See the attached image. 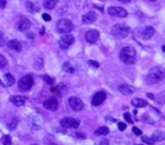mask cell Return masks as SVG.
Returning <instances> with one entry per match:
<instances>
[{"label": "cell", "instance_id": "cell-1", "mask_svg": "<svg viewBox=\"0 0 165 145\" xmlns=\"http://www.w3.org/2000/svg\"><path fill=\"white\" fill-rule=\"evenodd\" d=\"M165 78V70L163 68L160 67H154L152 68L147 77H146V82L148 85H153V84H156V83L163 81Z\"/></svg>", "mask_w": 165, "mask_h": 145}, {"label": "cell", "instance_id": "cell-2", "mask_svg": "<svg viewBox=\"0 0 165 145\" xmlns=\"http://www.w3.org/2000/svg\"><path fill=\"white\" fill-rule=\"evenodd\" d=\"M120 60L126 65H134L136 63L137 57H136V50L132 47H124L120 51Z\"/></svg>", "mask_w": 165, "mask_h": 145}, {"label": "cell", "instance_id": "cell-3", "mask_svg": "<svg viewBox=\"0 0 165 145\" xmlns=\"http://www.w3.org/2000/svg\"><path fill=\"white\" fill-rule=\"evenodd\" d=\"M111 33L117 36V38H121V39H124L128 36V34L130 33V29L123 24H116L111 29Z\"/></svg>", "mask_w": 165, "mask_h": 145}, {"label": "cell", "instance_id": "cell-4", "mask_svg": "<svg viewBox=\"0 0 165 145\" xmlns=\"http://www.w3.org/2000/svg\"><path fill=\"white\" fill-rule=\"evenodd\" d=\"M73 29H74V25L69 20L63 18V20H58V23H57V31H58L59 33L66 34L71 32Z\"/></svg>", "mask_w": 165, "mask_h": 145}, {"label": "cell", "instance_id": "cell-5", "mask_svg": "<svg viewBox=\"0 0 165 145\" xmlns=\"http://www.w3.org/2000/svg\"><path fill=\"white\" fill-rule=\"evenodd\" d=\"M34 84V79L31 75H26V76H23V77L20 79L18 82V88L20 91H28L31 87L33 86Z\"/></svg>", "mask_w": 165, "mask_h": 145}, {"label": "cell", "instance_id": "cell-6", "mask_svg": "<svg viewBox=\"0 0 165 145\" xmlns=\"http://www.w3.org/2000/svg\"><path fill=\"white\" fill-rule=\"evenodd\" d=\"M75 42V38L71 34H63V36H61V39L59 40V45L62 50H67V49Z\"/></svg>", "mask_w": 165, "mask_h": 145}, {"label": "cell", "instance_id": "cell-7", "mask_svg": "<svg viewBox=\"0 0 165 145\" xmlns=\"http://www.w3.org/2000/svg\"><path fill=\"white\" fill-rule=\"evenodd\" d=\"M60 125L62 126L63 128H77L79 126V120L68 117V118H63L62 120L60 121Z\"/></svg>", "mask_w": 165, "mask_h": 145}, {"label": "cell", "instance_id": "cell-8", "mask_svg": "<svg viewBox=\"0 0 165 145\" xmlns=\"http://www.w3.org/2000/svg\"><path fill=\"white\" fill-rule=\"evenodd\" d=\"M107 14L111 16H119V17H126L128 13L124 8L122 7H110L107 9Z\"/></svg>", "mask_w": 165, "mask_h": 145}, {"label": "cell", "instance_id": "cell-9", "mask_svg": "<svg viewBox=\"0 0 165 145\" xmlns=\"http://www.w3.org/2000/svg\"><path fill=\"white\" fill-rule=\"evenodd\" d=\"M69 106L75 111H80L82 109V106H84V104H82V101L80 99H78L76 97H71L69 99Z\"/></svg>", "mask_w": 165, "mask_h": 145}, {"label": "cell", "instance_id": "cell-10", "mask_svg": "<svg viewBox=\"0 0 165 145\" xmlns=\"http://www.w3.org/2000/svg\"><path fill=\"white\" fill-rule=\"evenodd\" d=\"M105 97H106V94H105V92H103V91L95 93L92 99V104L95 106H101L103 102H104V100H105Z\"/></svg>", "mask_w": 165, "mask_h": 145}, {"label": "cell", "instance_id": "cell-11", "mask_svg": "<svg viewBox=\"0 0 165 145\" xmlns=\"http://www.w3.org/2000/svg\"><path fill=\"white\" fill-rule=\"evenodd\" d=\"M98 36H100V33H98V31L96 29H91V31H88L87 33L85 34V39L87 41L88 43H95L97 40H98Z\"/></svg>", "mask_w": 165, "mask_h": 145}, {"label": "cell", "instance_id": "cell-12", "mask_svg": "<svg viewBox=\"0 0 165 145\" xmlns=\"http://www.w3.org/2000/svg\"><path fill=\"white\" fill-rule=\"evenodd\" d=\"M43 106L45 109H48L50 111H54L58 108V101H57V99L51 97V99H49V100H46V101L44 102Z\"/></svg>", "mask_w": 165, "mask_h": 145}, {"label": "cell", "instance_id": "cell-13", "mask_svg": "<svg viewBox=\"0 0 165 145\" xmlns=\"http://www.w3.org/2000/svg\"><path fill=\"white\" fill-rule=\"evenodd\" d=\"M97 20V15L94 11H89L82 16V24H92Z\"/></svg>", "mask_w": 165, "mask_h": 145}, {"label": "cell", "instance_id": "cell-14", "mask_svg": "<svg viewBox=\"0 0 165 145\" xmlns=\"http://www.w3.org/2000/svg\"><path fill=\"white\" fill-rule=\"evenodd\" d=\"M29 27H31V22H29L28 18L22 17L20 22H18V27L17 29H20V32H25V31H28Z\"/></svg>", "mask_w": 165, "mask_h": 145}, {"label": "cell", "instance_id": "cell-15", "mask_svg": "<svg viewBox=\"0 0 165 145\" xmlns=\"http://www.w3.org/2000/svg\"><path fill=\"white\" fill-rule=\"evenodd\" d=\"M154 34H155V29L152 26H147L141 31V36L145 40H151L154 36Z\"/></svg>", "mask_w": 165, "mask_h": 145}, {"label": "cell", "instance_id": "cell-16", "mask_svg": "<svg viewBox=\"0 0 165 145\" xmlns=\"http://www.w3.org/2000/svg\"><path fill=\"white\" fill-rule=\"evenodd\" d=\"M10 102L15 104L16 106H22L25 104L26 102V97H20V95H14V97H10Z\"/></svg>", "mask_w": 165, "mask_h": 145}, {"label": "cell", "instance_id": "cell-17", "mask_svg": "<svg viewBox=\"0 0 165 145\" xmlns=\"http://www.w3.org/2000/svg\"><path fill=\"white\" fill-rule=\"evenodd\" d=\"M7 45H8L9 49L14 50V51H17V52H20L22 50V43L20 41H17V40H10L9 42L7 43Z\"/></svg>", "mask_w": 165, "mask_h": 145}, {"label": "cell", "instance_id": "cell-18", "mask_svg": "<svg viewBox=\"0 0 165 145\" xmlns=\"http://www.w3.org/2000/svg\"><path fill=\"white\" fill-rule=\"evenodd\" d=\"M119 91L123 94V95H130L135 92V88L132 86H128V85H120L119 86Z\"/></svg>", "mask_w": 165, "mask_h": 145}, {"label": "cell", "instance_id": "cell-19", "mask_svg": "<svg viewBox=\"0 0 165 145\" xmlns=\"http://www.w3.org/2000/svg\"><path fill=\"white\" fill-rule=\"evenodd\" d=\"M131 104L135 108H144V106H147V102H146V100H142L140 97H136L131 101Z\"/></svg>", "mask_w": 165, "mask_h": 145}, {"label": "cell", "instance_id": "cell-20", "mask_svg": "<svg viewBox=\"0 0 165 145\" xmlns=\"http://www.w3.org/2000/svg\"><path fill=\"white\" fill-rule=\"evenodd\" d=\"M152 138L154 140V142H162V140H165V133L160 131H156L153 133Z\"/></svg>", "mask_w": 165, "mask_h": 145}, {"label": "cell", "instance_id": "cell-21", "mask_svg": "<svg viewBox=\"0 0 165 145\" xmlns=\"http://www.w3.org/2000/svg\"><path fill=\"white\" fill-rule=\"evenodd\" d=\"M59 0H44V8L45 9H53Z\"/></svg>", "mask_w": 165, "mask_h": 145}, {"label": "cell", "instance_id": "cell-22", "mask_svg": "<svg viewBox=\"0 0 165 145\" xmlns=\"http://www.w3.org/2000/svg\"><path fill=\"white\" fill-rule=\"evenodd\" d=\"M26 8L28 10L29 13H32V14H34V13H38L39 11V7H36V6L33 4V2H31V1H26Z\"/></svg>", "mask_w": 165, "mask_h": 145}, {"label": "cell", "instance_id": "cell-23", "mask_svg": "<svg viewBox=\"0 0 165 145\" xmlns=\"http://www.w3.org/2000/svg\"><path fill=\"white\" fill-rule=\"evenodd\" d=\"M5 81H6V84H7L8 86H13L15 84V77L13 75H10V74H6Z\"/></svg>", "mask_w": 165, "mask_h": 145}, {"label": "cell", "instance_id": "cell-24", "mask_svg": "<svg viewBox=\"0 0 165 145\" xmlns=\"http://www.w3.org/2000/svg\"><path fill=\"white\" fill-rule=\"evenodd\" d=\"M95 133L97 135H107L109 134V128L107 127H100V128H97Z\"/></svg>", "mask_w": 165, "mask_h": 145}, {"label": "cell", "instance_id": "cell-25", "mask_svg": "<svg viewBox=\"0 0 165 145\" xmlns=\"http://www.w3.org/2000/svg\"><path fill=\"white\" fill-rule=\"evenodd\" d=\"M62 68L67 72H70V74H74V72H75V68H74L73 66H71V65H70L69 63H63Z\"/></svg>", "mask_w": 165, "mask_h": 145}, {"label": "cell", "instance_id": "cell-26", "mask_svg": "<svg viewBox=\"0 0 165 145\" xmlns=\"http://www.w3.org/2000/svg\"><path fill=\"white\" fill-rule=\"evenodd\" d=\"M7 65H8L7 59H6L2 54H0V69H4V68H6L7 67Z\"/></svg>", "mask_w": 165, "mask_h": 145}, {"label": "cell", "instance_id": "cell-27", "mask_svg": "<svg viewBox=\"0 0 165 145\" xmlns=\"http://www.w3.org/2000/svg\"><path fill=\"white\" fill-rule=\"evenodd\" d=\"M17 124H18V119H17V118H14V119L8 124V128H9L10 131H13V129H15V128L17 127Z\"/></svg>", "mask_w": 165, "mask_h": 145}, {"label": "cell", "instance_id": "cell-28", "mask_svg": "<svg viewBox=\"0 0 165 145\" xmlns=\"http://www.w3.org/2000/svg\"><path fill=\"white\" fill-rule=\"evenodd\" d=\"M1 143L4 145H11V138L9 135H5L1 138Z\"/></svg>", "mask_w": 165, "mask_h": 145}, {"label": "cell", "instance_id": "cell-29", "mask_svg": "<svg viewBox=\"0 0 165 145\" xmlns=\"http://www.w3.org/2000/svg\"><path fill=\"white\" fill-rule=\"evenodd\" d=\"M141 140H142V142H145V143H147L148 145H153L155 142H154V140L152 138V137H147V136H142L141 137Z\"/></svg>", "mask_w": 165, "mask_h": 145}, {"label": "cell", "instance_id": "cell-30", "mask_svg": "<svg viewBox=\"0 0 165 145\" xmlns=\"http://www.w3.org/2000/svg\"><path fill=\"white\" fill-rule=\"evenodd\" d=\"M43 81H45V82L48 83V84H50V85H52L53 84V78H51L50 76H48V75H44L43 76Z\"/></svg>", "mask_w": 165, "mask_h": 145}, {"label": "cell", "instance_id": "cell-31", "mask_svg": "<svg viewBox=\"0 0 165 145\" xmlns=\"http://www.w3.org/2000/svg\"><path fill=\"white\" fill-rule=\"evenodd\" d=\"M88 65H89L91 67H93V68H98L100 67V63H97V61H95V60H89V61H88Z\"/></svg>", "mask_w": 165, "mask_h": 145}, {"label": "cell", "instance_id": "cell-32", "mask_svg": "<svg viewBox=\"0 0 165 145\" xmlns=\"http://www.w3.org/2000/svg\"><path fill=\"white\" fill-rule=\"evenodd\" d=\"M123 117H124V119H126V120L128 121V122H129V124H132V122H134V120H132V119H131L130 113H128V112H126V113H124V115H123Z\"/></svg>", "mask_w": 165, "mask_h": 145}, {"label": "cell", "instance_id": "cell-33", "mask_svg": "<svg viewBox=\"0 0 165 145\" xmlns=\"http://www.w3.org/2000/svg\"><path fill=\"white\" fill-rule=\"evenodd\" d=\"M43 61H42V59H39V61H36L34 65V67L36 68V69H41V68L43 67Z\"/></svg>", "mask_w": 165, "mask_h": 145}, {"label": "cell", "instance_id": "cell-34", "mask_svg": "<svg viewBox=\"0 0 165 145\" xmlns=\"http://www.w3.org/2000/svg\"><path fill=\"white\" fill-rule=\"evenodd\" d=\"M126 127H127V125L126 124H123V122H119V124H118V128H119V131H123L124 129H126Z\"/></svg>", "mask_w": 165, "mask_h": 145}, {"label": "cell", "instance_id": "cell-35", "mask_svg": "<svg viewBox=\"0 0 165 145\" xmlns=\"http://www.w3.org/2000/svg\"><path fill=\"white\" fill-rule=\"evenodd\" d=\"M132 131H134V134H136V135H141L142 133L139 128H137V127H132Z\"/></svg>", "mask_w": 165, "mask_h": 145}, {"label": "cell", "instance_id": "cell-36", "mask_svg": "<svg viewBox=\"0 0 165 145\" xmlns=\"http://www.w3.org/2000/svg\"><path fill=\"white\" fill-rule=\"evenodd\" d=\"M5 44V36H4V33L0 32V47H2Z\"/></svg>", "mask_w": 165, "mask_h": 145}, {"label": "cell", "instance_id": "cell-37", "mask_svg": "<svg viewBox=\"0 0 165 145\" xmlns=\"http://www.w3.org/2000/svg\"><path fill=\"white\" fill-rule=\"evenodd\" d=\"M42 18H43L45 22H50V20H51V16L49 14H43L42 15Z\"/></svg>", "mask_w": 165, "mask_h": 145}, {"label": "cell", "instance_id": "cell-38", "mask_svg": "<svg viewBox=\"0 0 165 145\" xmlns=\"http://www.w3.org/2000/svg\"><path fill=\"white\" fill-rule=\"evenodd\" d=\"M6 5H7V1H6V0H0V8H1V9H4L6 7Z\"/></svg>", "mask_w": 165, "mask_h": 145}, {"label": "cell", "instance_id": "cell-39", "mask_svg": "<svg viewBox=\"0 0 165 145\" xmlns=\"http://www.w3.org/2000/svg\"><path fill=\"white\" fill-rule=\"evenodd\" d=\"M97 145H109V140H101V142Z\"/></svg>", "mask_w": 165, "mask_h": 145}, {"label": "cell", "instance_id": "cell-40", "mask_svg": "<svg viewBox=\"0 0 165 145\" xmlns=\"http://www.w3.org/2000/svg\"><path fill=\"white\" fill-rule=\"evenodd\" d=\"M118 1H120V2H122V4H129L131 0H118Z\"/></svg>", "mask_w": 165, "mask_h": 145}, {"label": "cell", "instance_id": "cell-41", "mask_svg": "<svg viewBox=\"0 0 165 145\" xmlns=\"http://www.w3.org/2000/svg\"><path fill=\"white\" fill-rule=\"evenodd\" d=\"M147 95H148V97H151V99H155V97H154V95H153V94H147Z\"/></svg>", "mask_w": 165, "mask_h": 145}, {"label": "cell", "instance_id": "cell-42", "mask_svg": "<svg viewBox=\"0 0 165 145\" xmlns=\"http://www.w3.org/2000/svg\"><path fill=\"white\" fill-rule=\"evenodd\" d=\"M162 50H163V51L165 52V45H163V47H162Z\"/></svg>", "mask_w": 165, "mask_h": 145}, {"label": "cell", "instance_id": "cell-43", "mask_svg": "<svg viewBox=\"0 0 165 145\" xmlns=\"http://www.w3.org/2000/svg\"><path fill=\"white\" fill-rule=\"evenodd\" d=\"M48 145H57V144H54V143H51V144H48Z\"/></svg>", "mask_w": 165, "mask_h": 145}, {"label": "cell", "instance_id": "cell-44", "mask_svg": "<svg viewBox=\"0 0 165 145\" xmlns=\"http://www.w3.org/2000/svg\"><path fill=\"white\" fill-rule=\"evenodd\" d=\"M149 1H155V0H149Z\"/></svg>", "mask_w": 165, "mask_h": 145}, {"label": "cell", "instance_id": "cell-45", "mask_svg": "<svg viewBox=\"0 0 165 145\" xmlns=\"http://www.w3.org/2000/svg\"><path fill=\"white\" fill-rule=\"evenodd\" d=\"M33 145H36V144H33Z\"/></svg>", "mask_w": 165, "mask_h": 145}, {"label": "cell", "instance_id": "cell-46", "mask_svg": "<svg viewBox=\"0 0 165 145\" xmlns=\"http://www.w3.org/2000/svg\"><path fill=\"white\" fill-rule=\"evenodd\" d=\"M138 145H139V144H138Z\"/></svg>", "mask_w": 165, "mask_h": 145}]
</instances>
